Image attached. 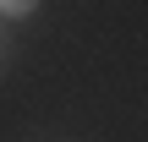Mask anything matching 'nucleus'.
Wrapping results in <instances>:
<instances>
[{
	"mask_svg": "<svg viewBox=\"0 0 148 142\" xmlns=\"http://www.w3.org/2000/svg\"><path fill=\"white\" fill-rule=\"evenodd\" d=\"M38 0H0V16H33Z\"/></svg>",
	"mask_w": 148,
	"mask_h": 142,
	"instance_id": "1",
	"label": "nucleus"
}]
</instances>
